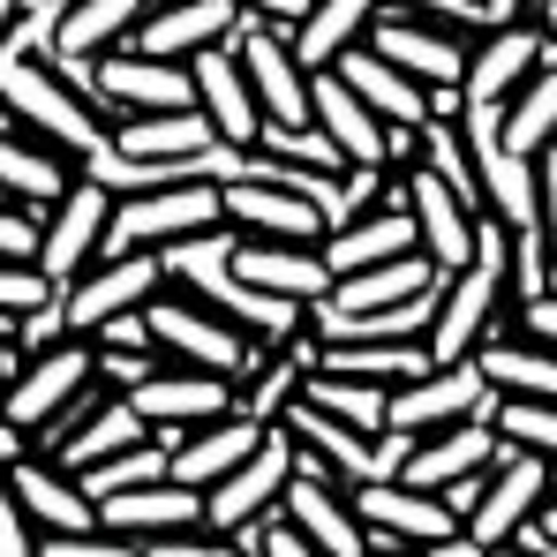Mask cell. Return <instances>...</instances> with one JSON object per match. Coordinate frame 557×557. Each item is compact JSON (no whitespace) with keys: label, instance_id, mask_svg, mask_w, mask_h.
<instances>
[{"label":"cell","instance_id":"obj_19","mask_svg":"<svg viewBox=\"0 0 557 557\" xmlns=\"http://www.w3.org/2000/svg\"><path fill=\"white\" fill-rule=\"evenodd\" d=\"M234 272L249 278V286H272L286 301H324L332 294V264H324V249L317 242H272V234H249L242 249H234Z\"/></svg>","mask_w":557,"mask_h":557},{"label":"cell","instance_id":"obj_16","mask_svg":"<svg viewBox=\"0 0 557 557\" xmlns=\"http://www.w3.org/2000/svg\"><path fill=\"white\" fill-rule=\"evenodd\" d=\"M196 106L219 121V136L226 144H257L264 136V98H257V84H249V69H242V53L219 38V46H203L196 61Z\"/></svg>","mask_w":557,"mask_h":557},{"label":"cell","instance_id":"obj_44","mask_svg":"<svg viewBox=\"0 0 557 557\" xmlns=\"http://www.w3.org/2000/svg\"><path fill=\"white\" fill-rule=\"evenodd\" d=\"M520 332L543 339V347H557V286H550V294H535V301H520Z\"/></svg>","mask_w":557,"mask_h":557},{"label":"cell","instance_id":"obj_30","mask_svg":"<svg viewBox=\"0 0 557 557\" xmlns=\"http://www.w3.org/2000/svg\"><path fill=\"white\" fill-rule=\"evenodd\" d=\"M376 23V0H317L309 15H301V30H294V53L309 61V69H332L347 46H362Z\"/></svg>","mask_w":557,"mask_h":557},{"label":"cell","instance_id":"obj_18","mask_svg":"<svg viewBox=\"0 0 557 557\" xmlns=\"http://www.w3.org/2000/svg\"><path fill=\"white\" fill-rule=\"evenodd\" d=\"M264 437H272V422H264V414H249V407L211 414V422L182 430V445H174V474H182V482H196V490H211L219 474H234V467L249 460Z\"/></svg>","mask_w":557,"mask_h":557},{"label":"cell","instance_id":"obj_45","mask_svg":"<svg viewBox=\"0 0 557 557\" xmlns=\"http://www.w3.org/2000/svg\"><path fill=\"white\" fill-rule=\"evenodd\" d=\"M437 497H445V505H453V512H460V520H474V505H482V497H490V467H474V474H460V482H445V490H437Z\"/></svg>","mask_w":557,"mask_h":557},{"label":"cell","instance_id":"obj_4","mask_svg":"<svg viewBox=\"0 0 557 557\" xmlns=\"http://www.w3.org/2000/svg\"><path fill=\"white\" fill-rule=\"evenodd\" d=\"M294 460H301V437H294V422L278 414L272 437L234 467V474H219V482L203 490V528H211V535H234L242 520L272 512L278 497H286V482H294Z\"/></svg>","mask_w":557,"mask_h":557},{"label":"cell","instance_id":"obj_26","mask_svg":"<svg viewBox=\"0 0 557 557\" xmlns=\"http://www.w3.org/2000/svg\"><path fill=\"white\" fill-rule=\"evenodd\" d=\"M113 144L136 151V159H188V151L219 144V121L203 106H159V113H128L113 128Z\"/></svg>","mask_w":557,"mask_h":557},{"label":"cell","instance_id":"obj_22","mask_svg":"<svg viewBox=\"0 0 557 557\" xmlns=\"http://www.w3.org/2000/svg\"><path fill=\"white\" fill-rule=\"evenodd\" d=\"M286 512L301 520V535H309L317 550H332V557H362L370 550V528H362L355 497H339V482H324V474H301V467H294Z\"/></svg>","mask_w":557,"mask_h":557},{"label":"cell","instance_id":"obj_29","mask_svg":"<svg viewBox=\"0 0 557 557\" xmlns=\"http://www.w3.org/2000/svg\"><path fill=\"white\" fill-rule=\"evenodd\" d=\"M474 355H482V370H490V384H497V392H520V399H557V347L490 332Z\"/></svg>","mask_w":557,"mask_h":557},{"label":"cell","instance_id":"obj_28","mask_svg":"<svg viewBox=\"0 0 557 557\" xmlns=\"http://www.w3.org/2000/svg\"><path fill=\"white\" fill-rule=\"evenodd\" d=\"M0 188H8V196H23L30 211H53L76 182H69V166H61V151H46V136H38V144H23L15 128H0Z\"/></svg>","mask_w":557,"mask_h":557},{"label":"cell","instance_id":"obj_9","mask_svg":"<svg viewBox=\"0 0 557 557\" xmlns=\"http://www.w3.org/2000/svg\"><path fill=\"white\" fill-rule=\"evenodd\" d=\"M106 219H113V188L106 182H84L69 188L53 211H46V242H38V264L53 286H69L76 272H91L98 249H106Z\"/></svg>","mask_w":557,"mask_h":557},{"label":"cell","instance_id":"obj_13","mask_svg":"<svg viewBox=\"0 0 557 557\" xmlns=\"http://www.w3.org/2000/svg\"><path fill=\"white\" fill-rule=\"evenodd\" d=\"M242 23H249L242 0H159V8L128 30V46H136V53H166V61H196L203 46H219V38L242 30Z\"/></svg>","mask_w":557,"mask_h":557},{"label":"cell","instance_id":"obj_12","mask_svg":"<svg viewBox=\"0 0 557 557\" xmlns=\"http://www.w3.org/2000/svg\"><path fill=\"white\" fill-rule=\"evenodd\" d=\"M159 249H128V257H98L91 272H76L61 294H69V317H76V332H98L106 317H121V309H144L151 294H159Z\"/></svg>","mask_w":557,"mask_h":557},{"label":"cell","instance_id":"obj_33","mask_svg":"<svg viewBox=\"0 0 557 557\" xmlns=\"http://www.w3.org/2000/svg\"><path fill=\"white\" fill-rule=\"evenodd\" d=\"M497 430H505V445H528V453H550L557 460V399H520V392H505V399H497Z\"/></svg>","mask_w":557,"mask_h":557},{"label":"cell","instance_id":"obj_2","mask_svg":"<svg viewBox=\"0 0 557 557\" xmlns=\"http://www.w3.org/2000/svg\"><path fill=\"white\" fill-rule=\"evenodd\" d=\"M226 219V182H166V188H136L113 196L106 219V249L98 257H128V249H166L182 234H203Z\"/></svg>","mask_w":557,"mask_h":557},{"label":"cell","instance_id":"obj_49","mask_svg":"<svg viewBox=\"0 0 557 557\" xmlns=\"http://www.w3.org/2000/svg\"><path fill=\"white\" fill-rule=\"evenodd\" d=\"M15 332H23V317H15V309H0V347H8Z\"/></svg>","mask_w":557,"mask_h":557},{"label":"cell","instance_id":"obj_55","mask_svg":"<svg viewBox=\"0 0 557 557\" xmlns=\"http://www.w3.org/2000/svg\"><path fill=\"white\" fill-rule=\"evenodd\" d=\"M550 490H557V474H550Z\"/></svg>","mask_w":557,"mask_h":557},{"label":"cell","instance_id":"obj_38","mask_svg":"<svg viewBox=\"0 0 557 557\" xmlns=\"http://www.w3.org/2000/svg\"><path fill=\"white\" fill-rule=\"evenodd\" d=\"M46 294H61L53 278H46V264H23V257H0V309H38Z\"/></svg>","mask_w":557,"mask_h":557},{"label":"cell","instance_id":"obj_1","mask_svg":"<svg viewBox=\"0 0 557 557\" xmlns=\"http://www.w3.org/2000/svg\"><path fill=\"white\" fill-rule=\"evenodd\" d=\"M512 301V242H505V219H482V242H474V264L445 278V309L430 324V355L437 362H460L474 355L490 332H497V309Z\"/></svg>","mask_w":557,"mask_h":557},{"label":"cell","instance_id":"obj_46","mask_svg":"<svg viewBox=\"0 0 557 557\" xmlns=\"http://www.w3.org/2000/svg\"><path fill=\"white\" fill-rule=\"evenodd\" d=\"M23 437H30V430H23V422H8V414H0V467H15V460H23V453H30V445H23Z\"/></svg>","mask_w":557,"mask_h":557},{"label":"cell","instance_id":"obj_40","mask_svg":"<svg viewBox=\"0 0 557 557\" xmlns=\"http://www.w3.org/2000/svg\"><path fill=\"white\" fill-rule=\"evenodd\" d=\"M38 242H46V226H38V211L23 203V196H0V257H38Z\"/></svg>","mask_w":557,"mask_h":557},{"label":"cell","instance_id":"obj_37","mask_svg":"<svg viewBox=\"0 0 557 557\" xmlns=\"http://www.w3.org/2000/svg\"><path fill=\"white\" fill-rule=\"evenodd\" d=\"M550 264H557L550 234H543V226H528V234H520V249H512V294H520V301L550 294Z\"/></svg>","mask_w":557,"mask_h":557},{"label":"cell","instance_id":"obj_27","mask_svg":"<svg viewBox=\"0 0 557 557\" xmlns=\"http://www.w3.org/2000/svg\"><path fill=\"white\" fill-rule=\"evenodd\" d=\"M144 437H151V414H144V407H136V399L121 392V399H106L91 422H84V430H76V437H69L61 453H46V460L69 467V474H84V467L113 460V453H128V445H144Z\"/></svg>","mask_w":557,"mask_h":557},{"label":"cell","instance_id":"obj_32","mask_svg":"<svg viewBox=\"0 0 557 557\" xmlns=\"http://www.w3.org/2000/svg\"><path fill=\"white\" fill-rule=\"evenodd\" d=\"M257 151H272V159H286V166H324V174H347V166H355L347 144H339L324 121H264Z\"/></svg>","mask_w":557,"mask_h":557},{"label":"cell","instance_id":"obj_20","mask_svg":"<svg viewBox=\"0 0 557 557\" xmlns=\"http://www.w3.org/2000/svg\"><path fill=\"white\" fill-rule=\"evenodd\" d=\"M151 422H211V414H234L242 407V384L234 376H219V370H196V362H182V370H159V376H144L136 392H128Z\"/></svg>","mask_w":557,"mask_h":557},{"label":"cell","instance_id":"obj_14","mask_svg":"<svg viewBox=\"0 0 557 557\" xmlns=\"http://www.w3.org/2000/svg\"><path fill=\"white\" fill-rule=\"evenodd\" d=\"M226 219H234L242 234H272V242H324V234H332V219H324L301 188H286L278 174H242V182H226Z\"/></svg>","mask_w":557,"mask_h":557},{"label":"cell","instance_id":"obj_36","mask_svg":"<svg viewBox=\"0 0 557 557\" xmlns=\"http://www.w3.org/2000/svg\"><path fill=\"white\" fill-rule=\"evenodd\" d=\"M61 339H76L69 294H46L38 309H23V332H15V347H23V355H46V347H61Z\"/></svg>","mask_w":557,"mask_h":557},{"label":"cell","instance_id":"obj_41","mask_svg":"<svg viewBox=\"0 0 557 557\" xmlns=\"http://www.w3.org/2000/svg\"><path fill=\"white\" fill-rule=\"evenodd\" d=\"M38 550V520L23 512V497H15V482H8V467H0V557H30Z\"/></svg>","mask_w":557,"mask_h":557},{"label":"cell","instance_id":"obj_24","mask_svg":"<svg viewBox=\"0 0 557 557\" xmlns=\"http://www.w3.org/2000/svg\"><path fill=\"white\" fill-rule=\"evenodd\" d=\"M332 69L370 98L384 121H430V84H422V76H407L392 53H376V46H347Z\"/></svg>","mask_w":557,"mask_h":557},{"label":"cell","instance_id":"obj_43","mask_svg":"<svg viewBox=\"0 0 557 557\" xmlns=\"http://www.w3.org/2000/svg\"><path fill=\"white\" fill-rule=\"evenodd\" d=\"M91 339H98V347H159V339H151V309H121V317H106Z\"/></svg>","mask_w":557,"mask_h":557},{"label":"cell","instance_id":"obj_31","mask_svg":"<svg viewBox=\"0 0 557 557\" xmlns=\"http://www.w3.org/2000/svg\"><path fill=\"white\" fill-rule=\"evenodd\" d=\"M144 23V0H69V15H61V46L53 53H106L113 38H128Z\"/></svg>","mask_w":557,"mask_h":557},{"label":"cell","instance_id":"obj_6","mask_svg":"<svg viewBox=\"0 0 557 557\" xmlns=\"http://www.w3.org/2000/svg\"><path fill=\"white\" fill-rule=\"evenodd\" d=\"M144 309H151V339H159V355L196 362V370H219V376H257V370H264V347H249L242 324H219L211 301L196 309V301H159V294H151Z\"/></svg>","mask_w":557,"mask_h":557},{"label":"cell","instance_id":"obj_34","mask_svg":"<svg viewBox=\"0 0 557 557\" xmlns=\"http://www.w3.org/2000/svg\"><path fill=\"white\" fill-rule=\"evenodd\" d=\"M384 196H392V166H347L339 188H332V203H324V219H332V226H355V219L376 211Z\"/></svg>","mask_w":557,"mask_h":557},{"label":"cell","instance_id":"obj_50","mask_svg":"<svg viewBox=\"0 0 557 557\" xmlns=\"http://www.w3.org/2000/svg\"><path fill=\"white\" fill-rule=\"evenodd\" d=\"M543 528H550V535H557V490H550V497H543Z\"/></svg>","mask_w":557,"mask_h":557},{"label":"cell","instance_id":"obj_25","mask_svg":"<svg viewBox=\"0 0 557 557\" xmlns=\"http://www.w3.org/2000/svg\"><path fill=\"white\" fill-rule=\"evenodd\" d=\"M437 257L430 249H407V257H384V264H362V272L332 278V309H392V301H407V294H422V286H437Z\"/></svg>","mask_w":557,"mask_h":557},{"label":"cell","instance_id":"obj_10","mask_svg":"<svg viewBox=\"0 0 557 557\" xmlns=\"http://www.w3.org/2000/svg\"><path fill=\"white\" fill-rule=\"evenodd\" d=\"M98 528L128 535L136 550L151 535H182V528H203V490L182 482V474H159V482H136V490H113L98 497Z\"/></svg>","mask_w":557,"mask_h":557},{"label":"cell","instance_id":"obj_48","mask_svg":"<svg viewBox=\"0 0 557 557\" xmlns=\"http://www.w3.org/2000/svg\"><path fill=\"white\" fill-rule=\"evenodd\" d=\"M15 370H23V347H15V339H8V347H0V392H8V384H15Z\"/></svg>","mask_w":557,"mask_h":557},{"label":"cell","instance_id":"obj_23","mask_svg":"<svg viewBox=\"0 0 557 557\" xmlns=\"http://www.w3.org/2000/svg\"><path fill=\"white\" fill-rule=\"evenodd\" d=\"M550 53V30H528V23H490V38L474 46L467 61V98H512Z\"/></svg>","mask_w":557,"mask_h":557},{"label":"cell","instance_id":"obj_35","mask_svg":"<svg viewBox=\"0 0 557 557\" xmlns=\"http://www.w3.org/2000/svg\"><path fill=\"white\" fill-rule=\"evenodd\" d=\"M301 376H309V370H301V362L278 347V362H272V370H257V392H249L242 407H249V414H264V422H278V414L301 399Z\"/></svg>","mask_w":557,"mask_h":557},{"label":"cell","instance_id":"obj_52","mask_svg":"<svg viewBox=\"0 0 557 557\" xmlns=\"http://www.w3.org/2000/svg\"><path fill=\"white\" fill-rule=\"evenodd\" d=\"M543 30H550V38H557V0H543Z\"/></svg>","mask_w":557,"mask_h":557},{"label":"cell","instance_id":"obj_7","mask_svg":"<svg viewBox=\"0 0 557 557\" xmlns=\"http://www.w3.org/2000/svg\"><path fill=\"white\" fill-rule=\"evenodd\" d=\"M347 497H355L362 528H370V535H392L399 550H430V543L460 535V512H453V505H445L437 490H414V482H399V474L355 482Z\"/></svg>","mask_w":557,"mask_h":557},{"label":"cell","instance_id":"obj_3","mask_svg":"<svg viewBox=\"0 0 557 557\" xmlns=\"http://www.w3.org/2000/svg\"><path fill=\"white\" fill-rule=\"evenodd\" d=\"M0 106H8V113H15L23 128H38L46 144L76 151V159L106 144V128H98L106 113H98V106H91L84 91H76V84H69L61 69H46V61H23V69L8 76V91H0Z\"/></svg>","mask_w":557,"mask_h":557},{"label":"cell","instance_id":"obj_21","mask_svg":"<svg viewBox=\"0 0 557 557\" xmlns=\"http://www.w3.org/2000/svg\"><path fill=\"white\" fill-rule=\"evenodd\" d=\"M286 422H294V437L317 453V460L332 467L347 490L355 482H376L384 474V453H376V430H355L347 414H332V407H317V399H294L286 407Z\"/></svg>","mask_w":557,"mask_h":557},{"label":"cell","instance_id":"obj_5","mask_svg":"<svg viewBox=\"0 0 557 557\" xmlns=\"http://www.w3.org/2000/svg\"><path fill=\"white\" fill-rule=\"evenodd\" d=\"M497 384L482 370V355H460V362H437L414 384H392V430H445V422H467V414H490L497 422Z\"/></svg>","mask_w":557,"mask_h":557},{"label":"cell","instance_id":"obj_11","mask_svg":"<svg viewBox=\"0 0 557 557\" xmlns=\"http://www.w3.org/2000/svg\"><path fill=\"white\" fill-rule=\"evenodd\" d=\"M91 376H98V355H91V347H76V339H61V347H46V355H23L15 384L0 392V414L23 422V430H38V422L61 414Z\"/></svg>","mask_w":557,"mask_h":557},{"label":"cell","instance_id":"obj_42","mask_svg":"<svg viewBox=\"0 0 557 557\" xmlns=\"http://www.w3.org/2000/svg\"><path fill=\"white\" fill-rule=\"evenodd\" d=\"M98 376L121 384V392H136L144 376H159V347H98Z\"/></svg>","mask_w":557,"mask_h":557},{"label":"cell","instance_id":"obj_39","mask_svg":"<svg viewBox=\"0 0 557 557\" xmlns=\"http://www.w3.org/2000/svg\"><path fill=\"white\" fill-rule=\"evenodd\" d=\"M98 384H106V376H98ZM98 384H84L61 414H46V422H38V453H61V445H69V437H76V430L98 414V407H106V392H98Z\"/></svg>","mask_w":557,"mask_h":557},{"label":"cell","instance_id":"obj_8","mask_svg":"<svg viewBox=\"0 0 557 557\" xmlns=\"http://www.w3.org/2000/svg\"><path fill=\"white\" fill-rule=\"evenodd\" d=\"M550 474L557 460L550 453H528V445H505V460L490 467V497L474 505V520H467V535L482 543V550H497L520 520H535L543 512V497H550Z\"/></svg>","mask_w":557,"mask_h":557},{"label":"cell","instance_id":"obj_54","mask_svg":"<svg viewBox=\"0 0 557 557\" xmlns=\"http://www.w3.org/2000/svg\"><path fill=\"white\" fill-rule=\"evenodd\" d=\"M550 286H557V264H550Z\"/></svg>","mask_w":557,"mask_h":557},{"label":"cell","instance_id":"obj_53","mask_svg":"<svg viewBox=\"0 0 557 557\" xmlns=\"http://www.w3.org/2000/svg\"><path fill=\"white\" fill-rule=\"evenodd\" d=\"M460 8H467V15H474V23H490V15H482V0H460Z\"/></svg>","mask_w":557,"mask_h":557},{"label":"cell","instance_id":"obj_51","mask_svg":"<svg viewBox=\"0 0 557 557\" xmlns=\"http://www.w3.org/2000/svg\"><path fill=\"white\" fill-rule=\"evenodd\" d=\"M15 8H23V0H0V38H8V23H15Z\"/></svg>","mask_w":557,"mask_h":557},{"label":"cell","instance_id":"obj_15","mask_svg":"<svg viewBox=\"0 0 557 557\" xmlns=\"http://www.w3.org/2000/svg\"><path fill=\"white\" fill-rule=\"evenodd\" d=\"M370 46L392 53V61H399L407 76H422V84H467V61H474L453 30H437V23H422V15H407V8H376Z\"/></svg>","mask_w":557,"mask_h":557},{"label":"cell","instance_id":"obj_47","mask_svg":"<svg viewBox=\"0 0 557 557\" xmlns=\"http://www.w3.org/2000/svg\"><path fill=\"white\" fill-rule=\"evenodd\" d=\"M520 8H528V0H482V15H490V23H520Z\"/></svg>","mask_w":557,"mask_h":557},{"label":"cell","instance_id":"obj_17","mask_svg":"<svg viewBox=\"0 0 557 557\" xmlns=\"http://www.w3.org/2000/svg\"><path fill=\"white\" fill-rule=\"evenodd\" d=\"M407 188H414L422 249L437 257V272H460V264H474V242H482V219H474V203H467V196L445 182L437 166H414V174H407Z\"/></svg>","mask_w":557,"mask_h":557}]
</instances>
